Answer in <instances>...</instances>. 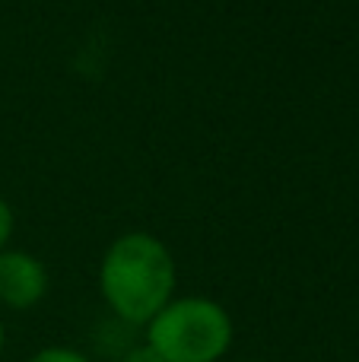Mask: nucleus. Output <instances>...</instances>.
Returning <instances> with one entry per match:
<instances>
[{"label": "nucleus", "mask_w": 359, "mask_h": 362, "mask_svg": "<svg viewBox=\"0 0 359 362\" xmlns=\"http://www.w3.org/2000/svg\"><path fill=\"white\" fill-rule=\"evenodd\" d=\"M99 289L121 321L150 325L172 302L175 261L156 235L127 232L102 257Z\"/></svg>", "instance_id": "nucleus-1"}, {"label": "nucleus", "mask_w": 359, "mask_h": 362, "mask_svg": "<svg viewBox=\"0 0 359 362\" xmlns=\"http://www.w3.org/2000/svg\"><path fill=\"white\" fill-rule=\"evenodd\" d=\"M146 344L163 362H216L233 344V318L204 296L172 299L146 325Z\"/></svg>", "instance_id": "nucleus-2"}, {"label": "nucleus", "mask_w": 359, "mask_h": 362, "mask_svg": "<svg viewBox=\"0 0 359 362\" xmlns=\"http://www.w3.org/2000/svg\"><path fill=\"white\" fill-rule=\"evenodd\" d=\"M48 289V270L25 251H0V302L10 308H32Z\"/></svg>", "instance_id": "nucleus-3"}, {"label": "nucleus", "mask_w": 359, "mask_h": 362, "mask_svg": "<svg viewBox=\"0 0 359 362\" xmlns=\"http://www.w3.org/2000/svg\"><path fill=\"white\" fill-rule=\"evenodd\" d=\"M29 362H89L83 353L70 350V346H48V350L35 353Z\"/></svg>", "instance_id": "nucleus-4"}, {"label": "nucleus", "mask_w": 359, "mask_h": 362, "mask_svg": "<svg viewBox=\"0 0 359 362\" xmlns=\"http://www.w3.org/2000/svg\"><path fill=\"white\" fill-rule=\"evenodd\" d=\"M10 235H13V210H10V204L0 197V251L6 248Z\"/></svg>", "instance_id": "nucleus-5"}, {"label": "nucleus", "mask_w": 359, "mask_h": 362, "mask_svg": "<svg viewBox=\"0 0 359 362\" xmlns=\"http://www.w3.org/2000/svg\"><path fill=\"white\" fill-rule=\"evenodd\" d=\"M121 362H163V359H159V353L153 350L150 344H140V346H134Z\"/></svg>", "instance_id": "nucleus-6"}, {"label": "nucleus", "mask_w": 359, "mask_h": 362, "mask_svg": "<svg viewBox=\"0 0 359 362\" xmlns=\"http://www.w3.org/2000/svg\"><path fill=\"white\" fill-rule=\"evenodd\" d=\"M4 340H6V337H4V325H0V350H4Z\"/></svg>", "instance_id": "nucleus-7"}]
</instances>
